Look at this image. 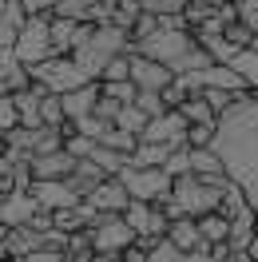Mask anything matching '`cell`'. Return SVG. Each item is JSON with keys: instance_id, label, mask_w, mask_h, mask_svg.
Listing matches in <instances>:
<instances>
[{"instance_id": "obj_32", "label": "cell", "mask_w": 258, "mask_h": 262, "mask_svg": "<svg viewBox=\"0 0 258 262\" xmlns=\"http://www.w3.org/2000/svg\"><path fill=\"white\" fill-rule=\"evenodd\" d=\"M72 123H76V127H80L83 135H92V139H103V131L112 127V123H107V119H99L96 112H88V115H80V119H72Z\"/></svg>"}, {"instance_id": "obj_18", "label": "cell", "mask_w": 258, "mask_h": 262, "mask_svg": "<svg viewBox=\"0 0 258 262\" xmlns=\"http://www.w3.org/2000/svg\"><path fill=\"white\" fill-rule=\"evenodd\" d=\"M167 234H171L187 254L203 243V230H199V219H195V214H179V219H171V230H167Z\"/></svg>"}, {"instance_id": "obj_23", "label": "cell", "mask_w": 258, "mask_h": 262, "mask_svg": "<svg viewBox=\"0 0 258 262\" xmlns=\"http://www.w3.org/2000/svg\"><path fill=\"white\" fill-rule=\"evenodd\" d=\"M92 159H96V163L103 167L107 175H119V171L127 167V159H131V155H127V151H115V147H107V143H96Z\"/></svg>"}, {"instance_id": "obj_42", "label": "cell", "mask_w": 258, "mask_h": 262, "mask_svg": "<svg viewBox=\"0 0 258 262\" xmlns=\"http://www.w3.org/2000/svg\"><path fill=\"white\" fill-rule=\"evenodd\" d=\"M4 234H8V223H4V219H0V243H4Z\"/></svg>"}, {"instance_id": "obj_36", "label": "cell", "mask_w": 258, "mask_h": 262, "mask_svg": "<svg viewBox=\"0 0 258 262\" xmlns=\"http://www.w3.org/2000/svg\"><path fill=\"white\" fill-rule=\"evenodd\" d=\"M119 103H123V99H115V96H107V92H103V96H99V103H96V115H99V119H107V123H115Z\"/></svg>"}, {"instance_id": "obj_10", "label": "cell", "mask_w": 258, "mask_h": 262, "mask_svg": "<svg viewBox=\"0 0 258 262\" xmlns=\"http://www.w3.org/2000/svg\"><path fill=\"white\" fill-rule=\"evenodd\" d=\"M131 80L139 88H151V92H163L167 83H175V72L155 60V56H143V52H131Z\"/></svg>"}, {"instance_id": "obj_43", "label": "cell", "mask_w": 258, "mask_h": 262, "mask_svg": "<svg viewBox=\"0 0 258 262\" xmlns=\"http://www.w3.org/2000/svg\"><path fill=\"white\" fill-rule=\"evenodd\" d=\"M234 4H239V0H234Z\"/></svg>"}, {"instance_id": "obj_5", "label": "cell", "mask_w": 258, "mask_h": 262, "mask_svg": "<svg viewBox=\"0 0 258 262\" xmlns=\"http://www.w3.org/2000/svg\"><path fill=\"white\" fill-rule=\"evenodd\" d=\"M223 191H226V183H210V179H203V175L187 171V175H175V191H171V195L179 199V207L187 214L199 219V214L223 207Z\"/></svg>"}, {"instance_id": "obj_26", "label": "cell", "mask_w": 258, "mask_h": 262, "mask_svg": "<svg viewBox=\"0 0 258 262\" xmlns=\"http://www.w3.org/2000/svg\"><path fill=\"white\" fill-rule=\"evenodd\" d=\"M151 207H155V203H147V199H131L127 207H123V219H127L131 227L143 234V230H147V223H151Z\"/></svg>"}, {"instance_id": "obj_2", "label": "cell", "mask_w": 258, "mask_h": 262, "mask_svg": "<svg viewBox=\"0 0 258 262\" xmlns=\"http://www.w3.org/2000/svg\"><path fill=\"white\" fill-rule=\"evenodd\" d=\"M123 52H135V36H131V28L115 24V20H103V24L83 20L80 36H76V48L68 52V56H76V64H80L92 80H99L103 68L112 64L115 56H123Z\"/></svg>"}, {"instance_id": "obj_27", "label": "cell", "mask_w": 258, "mask_h": 262, "mask_svg": "<svg viewBox=\"0 0 258 262\" xmlns=\"http://www.w3.org/2000/svg\"><path fill=\"white\" fill-rule=\"evenodd\" d=\"M99 0H56V12L60 16H76V20H92V8Z\"/></svg>"}, {"instance_id": "obj_37", "label": "cell", "mask_w": 258, "mask_h": 262, "mask_svg": "<svg viewBox=\"0 0 258 262\" xmlns=\"http://www.w3.org/2000/svg\"><path fill=\"white\" fill-rule=\"evenodd\" d=\"M155 28H159V16H155V12H147V8H143V16L135 20V28H131V36H135V40H143V36H151Z\"/></svg>"}, {"instance_id": "obj_11", "label": "cell", "mask_w": 258, "mask_h": 262, "mask_svg": "<svg viewBox=\"0 0 258 262\" xmlns=\"http://www.w3.org/2000/svg\"><path fill=\"white\" fill-rule=\"evenodd\" d=\"M36 211H40V199H36L28 187H12V191H4V195H0V219H4L8 227L28 223Z\"/></svg>"}, {"instance_id": "obj_1", "label": "cell", "mask_w": 258, "mask_h": 262, "mask_svg": "<svg viewBox=\"0 0 258 262\" xmlns=\"http://www.w3.org/2000/svg\"><path fill=\"white\" fill-rule=\"evenodd\" d=\"M210 147L223 155L226 175L239 183L258 211V92H242L223 115Z\"/></svg>"}, {"instance_id": "obj_41", "label": "cell", "mask_w": 258, "mask_h": 262, "mask_svg": "<svg viewBox=\"0 0 258 262\" xmlns=\"http://www.w3.org/2000/svg\"><path fill=\"white\" fill-rule=\"evenodd\" d=\"M246 254H250V262H258V234H254V243L246 246Z\"/></svg>"}, {"instance_id": "obj_4", "label": "cell", "mask_w": 258, "mask_h": 262, "mask_svg": "<svg viewBox=\"0 0 258 262\" xmlns=\"http://www.w3.org/2000/svg\"><path fill=\"white\" fill-rule=\"evenodd\" d=\"M88 80H92V76L76 64V56H64V52H56L48 60L32 64V83L44 88V92H56V96H64V92H72V88H80V83H88Z\"/></svg>"}, {"instance_id": "obj_21", "label": "cell", "mask_w": 258, "mask_h": 262, "mask_svg": "<svg viewBox=\"0 0 258 262\" xmlns=\"http://www.w3.org/2000/svg\"><path fill=\"white\" fill-rule=\"evenodd\" d=\"M171 143H155V139H139V147L131 151V159L135 163H147V167H163L167 163V155H171Z\"/></svg>"}, {"instance_id": "obj_13", "label": "cell", "mask_w": 258, "mask_h": 262, "mask_svg": "<svg viewBox=\"0 0 258 262\" xmlns=\"http://www.w3.org/2000/svg\"><path fill=\"white\" fill-rule=\"evenodd\" d=\"M88 203H92L96 211H123L131 203V191H127V183L119 179V175H107V179L88 195Z\"/></svg>"}, {"instance_id": "obj_39", "label": "cell", "mask_w": 258, "mask_h": 262, "mask_svg": "<svg viewBox=\"0 0 258 262\" xmlns=\"http://www.w3.org/2000/svg\"><path fill=\"white\" fill-rule=\"evenodd\" d=\"M24 8H28V16H36V12H56V0H24Z\"/></svg>"}, {"instance_id": "obj_30", "label": "cell", "mask_w": 258, "mask_h": 262, "mask_svg": "<svg viewBox=\"0 0 258 262\" xmlns=\"http://www.w3.org/2000/svg\"><path fill=\"white\" fill-rule=\"evenodd\" d=\"M135 103H139L147 115H163V112H167V99H163V92H151V88H139Z\"/></svg>"}, {"instance_id": "obj_31", "label": "cell", "mask_w": 258, "mask_h": 262, "mask_svg": "<svg viewBox=\"0 0 258 262\" xmlns=\"http://www.w3.org/2000/svg\"><path fill=\"white\" fill-rule=\"evenodd\" d=\"M167 171H171V175H187V171H191V143H183V147H175L171 151V155H167Z\"/></svg>"}, {"instance_id": "obj_25", "label": "cell", "mask_w": 258, "mask_h": 262, "mask_svg": "<svg viewBox=\"0 0 258 262\" xmlns=\"http://www.w3.org/2000/svg\"><path fill=\"white\" fill-rule=\"evenodd\" d=\"M99 143H107V147L127 151V155H131V151L139 147V135H135V131H127V127H115V123H112V127L103 131V139H99Z\"/></svg>"}, {"instance_id": "obj_8", "label": "cell", "mask_w": 258, "mask_h": 262, "mask_svg": "<svg viewBox=\"0 0 258 262\" xmlns=\"http://www.w3.org/2000/svg\"><path fill=\"white\" fill-rule=\"evenodd\" d=\"M187 131H191V119L179 112V107H167L163 115H151V123L143 127V135H139V139H155V143L183 147V143H187Z\"/></svg>"}, {"instance_id": "obj_29", "label": "cell", "mask_w": 258, "mask_h": 262, "mask_svg": "<svg viewBox=\"0 0 258 262\" xmlns=\"http://www.w3.org/2000/svg\"><path fill=\"white\" fill-rule=\"evenodd\" d=\"M103 92L127 103V99H135V96H139V83L131 80V76H127V80H103Z\"/></svg>"}, {"instance_id": "obj_35", "label": "cell", "mask_w": 258, "mask_h": 262, "mask_svg": "<svg viewBox=\"0 0 258 262\" xmlns=\"http://www.w3.org/2000/svg\"><path fill=\"white\" fill-rule=\"evenodd\" d=\"M127 76H131V52H123V56H115L112 64L103 68L99 80H127Z\"/></svg>"}, {"instance_id": "obj_20", "label": "cell", "mask_w": 258, "mask_h": 262, "mask_svg": "<svg viewBox=\"0 0 258 262\" xmlns=\"http://www.w3.org/2000/svg\"><path fill=\"white\" fill-rule=\"evenodd\" d=\"M199 230H203V238H207L210 246H214V243H226V238H230V214H223V211L199 214Z\"/></svg>"}, {"instance_id": "obj_16", "label": "cell", "mask_w": 258, "mask_h": 262, "mask_svg": "<svg viewBox=\"0 0 258 262\" xmlns=\"http://www.w3.org/2000/svg\"><path fill=\"white\" fill-rule=\"evenodd\" d=\"M103 179H107V171H103V167H99L96 159H92V155H83L80 163H76V171L68 175V183H72V187H76V191H80L83 199L92 195V191H96V187H99Z\"/></svg>"}, {"instance_id": "obj_17", "label": "cell", "mask_w": 258, "mask_h": 262, "mask_svg": "<svg viewBox=\"0 0 258 262\" xmlns=\"http://www.w3.org/2000/svg\"><path fill=\"white\" fill-rule=\"evenodd\" d=\"M80 24H83V20H76V16H60V12H52V48L68 56V52L76 48Z\"/></svg>"}, {"instance_id": "obj_19", "label": "cell", "mask_w": 258, "mask_h": 262, "mask_svg": "<svg viewBox=\"0 0 258 262\" xmlns=\"http://www.w3.org/2000/svg\"><path fill=\"white\" fill-rule=\"evenodd\" d=\"M179 112L187 115L191 123H219V112L210 107V99L203 96V92H191V96L179 103Z\"/></svg>"}, {"instance_id": "obj_6", "label": "cell", "mask_w": 258, "mask_h": 262, "mask_svg": "<svg viewBox=\"0 0 258 262\" xmlns=\"http://www.w3.org/2000/svg\"><path fill=\"white\" fill-rule=\"evenodd\" d=\"M119 179L127 183L131 199H147V203H163L175 191V175L167 167H147V163H135V159H127V167L119 171Z\"/></svg>"}, {"instance_id": "obj_38", "label": "cell", "mask_w": 258, "mask_h": 262, "mask_svg": "<svg viewBox=\"0 0 258 262\" xmlns=\"http://www.w3.org/2000/svg\"><path fill=\"white\" fill-rule=\"evenodd\" d=\"M239 20L258 32V0H239Z\"/></svg>"}, {"instance_id": "obj_3", "label": "cell", "mask_w": 258, "mask_h": 262, "mask_svg": "<svg viewBox=\"0 0 258 262\" xmlns=\"http://www.w3.org/2000/svg\"><path fill=\"white\" fill-rule=\"evenodd\" d=\"M88 234H92V246H96V258L103 262L123 258V246H131L139 238V230L123 219V211H99V219L88 227Z\"/></svg>"}, {"instance_id": "obj_34", "label": "cell", "mask_w": 258, "mask_h": 262, "mask_svg": "<svg viewBox=\"0 0 258 262\" xmlns=\"http://www.w3.org/2000/svg\"><path fill=\"white\" fill-rule=\"evenodd\" d=\"M20 123V107L16 96H0V131H12Z\"/></svg>"}, {"instance_id": "obj_28", "label": "cell", "mask_w": 258, "mask_h": 262, "mask_svg": "<svg viewBox=\"0 0 258 262\" xmlns=\"http://www.w3.org/2000/svg\"><path fill=\"white\" fill-rule=\"evenodd\" d=\"M214 12H219V8H214L210 0H187V8H183V16L191 20V28H199V24H203V20H210Z\"/></svg>"}, {"instance_id": "obj_7", "label": "cell", "mask_w": 258, "mask_h": 262, "mask_svg": "<svg viewBox=\"0 0 258 262\" xmlns=\"http://www.w3.org/2000/svg\"><path fill=\"white\" fill-rule=\"evenodd\" d=\"M12 48H16V56L28 68L40 64V60H48V56H56V48H52V12H36V16H28V24L20 28V36H16Z\"/></svg>"}, {"instance_id": "obj_40", "label": "cell", "mask_w": 258, "mask_h": 262, "mask_svg": "<svg viewBox=\"0 0 258 262\" xmlns=\"http://www.w3.org/2000/svg\"><path fill=\"white\" fill-rule=\"evenodd\" d=\"M4 191H12V175H4V171H0V195H4Z\"/></svg>"}, {"instance_id": "obj_15", "label": "cell", "mask_w": 258, "mask_h": 262, "mask_svg": "<svg viewBox=\"0 0 258 262\" xmlns=\"http://www.w3.org/2000/svg\"><path fill=\"white\" fill-rule=\"evenodd\" d=\"M254 234H258V211L254 207H242V211L230 219V246L239 250V258H250L246 246L254 243Z\"/></svg>"}, {"instance_id": "obj_24", "label": "cell", "mask_w": 258, "mask_h": 262, "mask_svg": "<svg viewBox=\"0 0 258 262\" xmlns=\"http://www.w3.org/2000/svg\"><path fill=\"white\" fill-rule=\"evenodd\" d=\"M230 64H234V68L242 72V76H246V83H250V92H258V48H254V44H250V48H242L239 56L230 60Z\"/></svg>"}, {"instance_id": "obj_12", "label": "cell", "mask_w": 258, "mask_h": 262, "mask_svg": "<svg viewBox=\"0 0 258 262\" xmlns=\"http://www.w3.org/2000/svg\"><path fill=\"white\" fill-rule=\"evenodd\" d=\"M80 163V155H72L68 147L44 151V155H32V175L36 179H68Z\"/></svg>"}, {"instance_id": "obj_33", "label": "cell", "mask_w": 258, "mask_h": 262, "mask_svg": "<svg viewBox=\"0 0 258 262\" xmlns=\"http://www.w3.org/2000/svg\"><path fill=\"white\" fill-rule=\"evenodd\" d=\"M214 131H219V123H191L187 143H191V147H210V143H214Z\"/></svg>"}, {"instance_id": "obj_22", "label": "cell", "mask_w": 258, "mask_h": 262, "mask_svg": "<svg viewBox=\"0 0 258 262\" xmlns=\"http://www.w3.org/2000/svg\"><path fill=\"white\" fill-rule=\"evenodd\" d=\"M151 123V115L135 103V99H127V103H119V115H115V127H127L135 131V135H143V127Z\"/></svg>"}, {"instance_id": "obj_9", "label": "cell", "mask_w": 258, "mask_h": 262, "mask_svg": "<svg viewBox=\"0 0 258 262\" xmlns=\"http://www.w3.org/2000/svg\"><path fill=\"white\" fill-rule=\"evenodd\" d=\"M36 199H40V207H48V211H64V207H76L83 203V195L72 187L68 179H32L28 187Z\"/></svg>"}, {"instance_id": "obj_14", "label": "cell", "mask_w": 258, "mask_h": 262, "mask_svg": "<svg viewBox=\"0 0 258 262\" xmlns=\"http://www.w3.org/2000/svg\"><path fill=\"white\" fill-rule=\"evenodd\" d=\"M99 96H103V80H88V83H80V88L64 92L60 99H64V112H68V119H80V115L96 112Z\"/></svg>"}]
</instances>
